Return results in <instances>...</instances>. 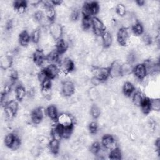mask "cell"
Returning <instances> with one entry per match:
<instances>
[{
  "mask_svg": "<svg viewBox=\"0 0 160 160\" xmlns=\"http://www.w3.org/2000/svg\"><path fill=\"white\" fill-rule=\"evenodd\" d=\"M100 6L97 2H87L84 5L82 9V13L84 17H89L93 15L97 14L99 12Z\"/></svg>",
  "mask_w": 160,
  "mask_h": 160,
  "instance_id": "1",
  "label": "cell"
},
{
  "mask_svg": "<svg viewBox=\"0 0 160 160\" xmlns=\"http://www.w3.org/2000/svg\"><path fill=\"white\" fill-rule=\"evenodd\" d=\"M49 31L51 36L54 39H60L63 34V28L60 23H53L49 26Z\"/></svg>",
  "mask_w": 160,
  "mask_h": 160,
  "instance_id": "2",
  "label": "cell"
},
{
  "mask_svg": "<svg viewBox=\"0 0 160 160\" xmlns=\"http://www.w3.org/2000/svg\"><path fill=\"white\" fill-rule=\"evenodd\" d=\"M94 77L99 79L100 81H105L110 76V70L105 67L96 68L93 71Z\"/></svg>",
  "mask_w": 160,
  "mask_h": 160,
  "instance_id": "3",
  "label": "cell"
},
{
  "mask_svg": "<svg viewBox=\"0 0 160 160\" xmlns=\"http://www.w3.org/2000/svg\"><path fill=\"white\" fill-rule=\"evenodd\" d=\"M92 26L96 35L100 36L104 32V25L102 21L98 18H93L92 19Z\"/></svg>",
  "mask_w": 160,
  "mask_h": 160,
  "instance_id": "4",
  "label": "cell"
},
{
  "mask_svg": "<svg viewBox=\"0 0 160 160\" xmlns=\"http://www.w3.org/2000/svg\"><path fill=\"white\" fill-rule=\"evenodd\" d=\"M102 144L108 150H113L117 147V143L114 140V138L110 134H106L102 138Z\"/></svg>",
  "mask_w": 160,
  "mask_h": 160,
  "instance_id": "5",
  "label": "cell"
},
{
  "mask_svg": "<svg viewBox=\"0 0 160 160\" xmlns=\"http://www.w3.org/2000/svg\"><path fill=\"white\" fill-rule=\"evenodd\" d=\"M110 70V76L113 78H117L122 75L121 65L119 61H113L111 64Z\"/></svg>",
  "mask_w": 160,
  "mask_h": 160,
  "instance_id": "6",
  "label": "cell"
},
{
  "mask_svg": "<svg viewBox=\"0 0 160 160\" xmlns=\"http://www.w3.org/2000/svg\"><path fill=\"white\" fill-rule=\"evenodd\" d=\"M45 110L42 108H38L35 109L31 113V121L35 124H39L43 119L45 116Z\"/></svg>",
  "mask_w": 160,
  "mask_h": 160,
  "instance_id": "7",
  "label": "cell"
},
{
  "mask_svg": "<svg viewBox=\"0 0 160 160\" xmlns=\"http://www.w3.org/2000/svg\"><path fill=\"white\" fill-rule=\"evenodd\" d=\"M57 120L58 124L62 126L63 127L72 126L73 120L71 116L69 114L63 113L58 116Z\"/></svg>",
  "mask_w": 160,
  "mask_h": 160,
  "instance_id": "8",
  "label": "cell"
},
{
  "mask_svg": "<svg viewBox=\"0 0 160 160\" xmlns=\"http://www.w3.org/2000/svg\"><path fill=\"white\" fill-rule=\"evenodd\" d=\"M62 93L65 97H71L74 93V85L71 81H65L63 83Z\"/></svg>",
  "mask_w": 160,
  "mask_h": 160,
  "instance_id": "9",
  "label": "cell"
},
{
  "mask_svg": "<svg viewBox=\"0 0 160 160\" xmlns=\"http://www.w3.org/2000/svg\"><path fill=\"white\" fill-rule=\"evenodd\" d=\"M134 77L140 80H141L146 76V70L144 64H138L133 69Z\"/></svg>",
  "mask_w": 160,
  "mask_h": 160,
  "instance_id": "10",
  "label": "cell"
},
{
  "mask_svg": "<svg viewBox=\"0 0 160 160\" xmlns=\"http://www.w3.org/2000/svg\"><path fill=\"white\" fill-rule=\"evenodd\" d=\"M118 41L121 45H125L129 40V32L126 28L120 29L118 33Z\"/></svg>",
  "mask_w": 160,
  "mask_h": 160,
  "instance_id": "11",
  "label": "cell"
},
{
  "mask_svg": "<svg viewBox=\"0 0 160 160\" xmlns=\"http://www.w3.org/2000/svg\"><path fill=\"white\" fill-rule=\"evenodd\" d=\"M44 70L49 79L55 78L58 75L60 72L58 67L55 65H53V64H51Z\"/></svg>",
  "mask_w": 160,
  "mask_h": 160,
  "instance_id": "12",
  "label": "cell"
},
{
  "mask_svg": "<svg viewBox=\"0 0 160 160\" xmlns=\"http://www.w3.org/2000/svg\"><path fill=\"white\" fill-rule=\"evenodd\" d=\"M61 67L62 71L64 73H67L73 70L74 65L73 61L71 59L68 58H66L61 63Z\"/></svg>",
  "mask_w": 160,
  "mask_h": 160,
  "instance_id": "13",
  "label": "cell"
},
{
  "mask_svg": "<svg viewBox=\"0 0 160 160\" xmlns=\"http://www.w3.org/2000/svg\"><path fill=\"white\" fill-rule=\"evenodd\" d=\"M68 43L65 39H59L56 44V50L59 54H63L67 50Z\"/></svg>",
  "mask_w": 160,
  "mask_h": 160,
  "instance_id": "14",
  "label": "cell"
},
{
  "mask_svg": "<svg viewBox=\"0 0 160 160\" xmlns=\"http://www.w3.org/2000/svg\"><path fill=\"white\" fill-rule=\"evenodd\" d=\"M12 64V57H10L8 55L2 56L0 59V65H1L2 68L3 70L8 69Z\"/></svg>",
  "mask_w": 160,
  "mask_h": 160,
  "instance_id": "15",
  "label": "cell"
},
{
  "mask_svg": "<svg viewBox=\"0 0 160 160\" xmlns=\"http://www.w3.org/2000/svg\"><path fill=\"white\" fill-rule=\"evenodd\" d=\"M30 39H31V36H29V35L28 34L27 31H25L21 32V33H20L19 40V43L21 44V45H22L23 46L28 45L30 41Z\"/></svg>",
  "mask_w": 160,
  "mask_h": 160,
  "instance_id": "16",
  "label": "cell"
},
{
  "mask_svg": "<svg viewBox=\"0 0 160 160\" xmlns=\"http://www.w3.org/2000/svg\"><path fill=\"white\" fill-rule=\"evenodd\" d=\"M102 41H103V45L106 47L108 48L110 47L113 42V38L110 33L109 32H104L102 35Z\"/></svg>",
  "mask_w": 160,
  "mask_h": 160,
  "instance_id": "17",
  "label": "cell"
},
{
  "mask_svg": "<svg viewBox=\"0 0 160 160\" xmlns=\"http://www.w3.org/2000/svg\"><path fill=\"white\" fill-rule=\"evenodd\" d=\"M46 114L48 117L53 120H55L58 118V110L55 106L50 105L46 110Z\"/></svg>",
  "mask_w": 160,
  "mask_h": 160,
  "instance_id": "18",
  "label": "cell"
},
{
  "mask_svg": "<svg viewBox=\"0 0 160 160\" xmlns=\"http://www.w3.org/2000/svg\"><path fill=\"white\" fill-rule=\"evenodd\" d=\"M33 60L37 65L41 66L42 63L45 60L43 52L40 50H36L33 53Z\"/></svg>",
  "mask_w": 160,
  "mask_h": 160,
  "instance_id": "19",
  "label": "cell"
},
{
  "mask_svg": "<svg viewBox=\"0 0 160 160\" xmlns=\"http://www.w3.org/2000/svg\"><path fill=\"white\" fill-rule=\"evenodd\" d=\"M60 147V144L59 141L53 139L49 141L48 144L49 150L53 154H56L58 153Z\"/></svg>",
  "mask_w": 160,
  "mask_h": 160,
  "instance_id": "20",
  "label": "cell"
},
{
  "mask_svg": "<svg viewBox=\"0 0 160 160\" xmlns=\"http://www.w3.org/2000/svg\"><path fill=\"white\" fill-rule=\"evenodd\" d=\"M146 97L143 96V94L141 92H136L133 94V102L135 106H141L143 100Z\"/></svg>",
  "mask_w": 160,
  "mask_h": 160,
  "instance_id": "21",
  "label": "cell"
},
{
  "mask_svg": "<svg viewBox=\"0 0 160 160\" xmlns=\"http://www.w3.org/2000/svg\"><path fill=\"white\" fill-rule=\"evenodd\" d=\"M134 90V87L133 83L127 81L123 87V91L126 96H130Z\"/></svg>",
  "mask_w": 160,
  "mask_h": 160,
  "instance_id": "22",
  "label": "cell"
},
{
  "mask_svg": "<svg viewBox=\"0 0 160 160\" xmlns=\"http://www.w3.org/2000/svg\"><path fill=\"white\" fill-rule=\"evenodd\" d=\"M141 110H142L143 113H150L151 110L150 100L148 98H145L141 103Z\"/></svg>",
  "mask_w": 160,
  "mask_h": 160,
  "instance_id": "23",
  "label": "cell"
},
{
  "mask_svg": "<svg viewBox=\"0 0 160 160\" xmlns=\"http://www.w3.org/2000/svg\"><path fill=\"white\" fill-rule=\"evenodd\" d=\"M143 30H144V28H143V25L138 22H137L136 24L133 25V29H132L133 33L137 36L142 35L143 33Z\"/></svg>",
  "mask_w": 160,
  "mask_h": 160,
  "instance_id": "24",
  "label": "cell"
},
{
  "mask_svg": "<svg viewBox=\"0 0 160 160\" xmlns=\"http://www.w3.org/2000/svg\"><path fill=\"white\" fill-rule=\"evenodd\" d=\"M41 35L40 29L39 28L35 29L31 34V38L32 41L35 43H38L41 39Z\"/></svg>",
  "mask_w": 160,
  "mask_h": 160,
  "instance_id": "25",
  "label": "cell"
},
{
  "mask_svg": "<svg viewBox=\"0 0 160 160\" xmlns=\"http://www.w3.org/2000/svg\"><path fill=\"white\" fill-rule=\"evenodd\" d=\"M16 93L17 99H18L19 100H23V99H25L26 95V91L23 87H18L16 90Z\"/></svg>",
  "mask_w": 160,
  "mask_h": 160,
  "instance_id": "26",
  "label": "cell"
},
{
  "mask_svg": "<svg viewBox=\"0 0 160 160\" xmlns=\"http://www.w3.org/2000/svg\"><path fill=\"white\" fill-rule=\"evenodd\" d=\"M72 126L68 127H63L62 131H61V135L62 138H65V139H68L71 136L72 133Z\"/></svg>",
  "mask_w": 160,
  "mask_h": 160,
  "instance_id": "27",
  "label": "cell"
},
{
  "mask_svg": "<svg viewBox=\"0 0 160 160\" xmlns=\"http://www.w3.org/2000/svg\"><path fill=\"white\" fill-rule=\"evenodd\" d=\"M110 158L111 159H120L121 158V153L118 148L110 151Z\"/></svg>",
  "mask_w": 160,
  "mask_h": 160,
  "instance_id": "28",
  "label": "cell"
},
{
  "mask_svg": "<svg viewBox=\"0 0 160 160\" xmlns=\"http://www.w3.org/2000/svg\"><path fill=\"white\" fill-rule=\"evenodd\" d=\"M59 53L56 51H51L49 54L47 55V58L46 59L49 61V63H52V62H56L58 60L59 58V55H58Z\"/></svg>",
  "mask_w": 160,
  "mask_h": 160,
  "instance_id": "29",
  "label": "cell"
},
{
  "mask_svg": "<svg viewBox=\"0 0 160 160\" xmlns=\"http://www.w3.org/2000/svg\"><path fill=\"white\" fill-rule=\"evenodd\" d=\"M116 12L120 16H125L126 13V9L125 6L123 4H118L116 8Z\"/></svg>",
  "mask_w": 160,
  "mask_h": 160,
  "instance_id": "30",
  "label": "cell"
},
{
  "mask_svg": "<svg viewBox=\"0 0 160 160\" xmlns=\"http://www.w3.org/2000/svg\"><path fill=\"white\" fill-rule=\"evenodd\" d=\"M15 137L16 136L12 133H9L6 135L5 138V144L6 145V146L10 147V146L12 145V143L13 142Z\"/></svg>",
  "mask_w": 160,
  "mask_h": 160,
  "instance_id": "31",
  "label": "cell"
},
{
  "mask_svg": "<svg viewBox=\"0 0 160 160\" xmlns=\"http://www.w3.org/2000/svg\"><path fill=\"white\" fill-rule=\"evenodd\" d=\"M90 111H91V116L93 117L94 118H98L101 114L100 109L97 105L93 106L91 108Z\"/></svg>",
  "mask_w": 160,
  "mask_h": 160,
  "instance_id": "32",
  "label": "cell"
},
{
  "mask_svg": "<svg viewBox=\"0 0 160 160\" xmlns=\"http://www.w3.org/2000/svg\"><path fill=\"white\" fill-rule=\"evenodd\" d=\"M6 107L9 108L10 110H12L14 113H16L18 110V103L15 100L11 101L8 103Z\"/></svg>",
  "mask_w": 160,
  "mask_h": 160,
  "instance_id": "33",
  "label": "cell"
},
{
  "mask_svg": "<svg viewBox=\"0 0 160 160\" xmlns=\"http://www.w3.org/2000/svg\"><path fill=\"white\" fill-rule=\"evenodd\" d=\"M82 25L84 29H89L92 26V19L88 17H84L83 19Z\"/></svg>",
  "mask_w": 160,
  "mask_h": 160,
  "instance_id": "34",
  "label": "cell"
},
{
  "mask_svg": "<svg viewBox=\"0 0 160 160\" xmlns=\"http://www.w3.org/2000/svg\"><path fill=\"white\" fill-rule=\"evenodd\" d=\"M151 110L159 111L160 110V101L159 99H153L150 100Z\"/></svg>",
  "mask_w": 160,
  "mask_h": 160,
  "instance_id": "35",
  "label": "cell"
},
{
  "mask_svg": "<svg viewBox=\"0 0 160 160\" xmlns=\"http://www.w3.org/2000/svg\"><path fill=\"white\" fill-rule=\"evenodd\" d=\"M131 70V65L129 63L124 64V65H121L122 74H130Z\"/></svg>",
  "mask_w": 160,
  "mask_h": 160,
  "instance_id": "36",
  "label": "cell"
},
{
  "mask_svg": "<svg viewBox=\"0 0 160 160\" xmlns=\"http://www.w3.org/2000/svg\"><path fill=\"white\" fill-rule=\"evenodd\" d=\"M20 145H21V141H20V139L18 138V137H15V140L13 141V142L12 143V145L10 146V148L12 149V150H17L20 147Z\"/></svg>",
  "mask_w": 160,
  "mask_h": 160,
  "instance_id": "37",
  "label": "cell"
},
{
  "mask_svg": "<svg viewBox=\"0 0 160 160\" xmlns=\"http://www.w3.org/2000/svg\"><path fill=\"white\" fill-rule=\"evenodd\" d=\"M100 148H101V146H100V144L97 142H95L91 145L90 151L93 154H97L98 153V151H99Z\"/></svg>",
  "mask_w": 160,
  "mask_h": 160,
  "instance_id": "38",
  "label": "cell"
},
{
  "mask_svg": "<svg viewBox=\"0 0 160 160\" xmlns=\"http://www.w3.org/2000/svg\"><path fill=\"white\" fill-rule=\"evenodd\" d=\"M142 39H143V41L144 42V43L147 45H150L152 42V37H151V35L149 34V33L145 34L143 36Z\"/></svg>",
  "mask_w": 160,
  "mask_h": 160,
  "instance_id": "39",
  "label": "cell"
},
{
  "mask_svg": "<svg viewBox=\"0 0 160 160\" xmlns=\"http://www.w3.org/2000/svg\"><path fill=\"white\" fill-rule=\"evenodd\" d=\"M31 153L33 156H38L41 153V150L40 146H34L32 148Z\"/></svg>",
  "mask_w": 160,
  "mask_h": 160,
  "instance_id": "40",
  "label": "cell"
},
{
  "mask_svg": "<svg viewBox=\"0 0 160 160\" xmlns=\"http://www.w3.org/2000/svg\"><path fill=\"white\" fill-rule=\"evenodd\" d=\"M79 16V11L77 8H75L72 11L70 14V19L72 21H77L78 19Z\"/></svg>",
  "mask_w": 160,
  "mask_h": 160,
  "instance_id": "41",
  "label": "cell"
},
{
  "mask_svg": "<svg viewBox=\"0 0 160 160\" xmlns=\"http://www.w3.org/2000/svg\"><path fill=\"white\" fill-rule=\"evenodd\" d=\"M38 80L42 83L44 81H45L46 79L49 78L47 76L46 73H45V70L43 71H41L38 74Z\"/></svg>",
  "mask_w": 160,
  "mask_h": 160,
  "instance_id": "42",
  "label": "cell"
},
{
  "mask_svg": "<svg viewBox=\"0 0 160 160\" xmlns=\"http://www.w3.org/2000/svg\"><path fill=\"white\" fill-rule=\"evenodd\" d=\"M89 130H90V133L92 134L97 133V130H98L97 123H95V122H91L89 126Z\"/></svg>",
  "mask_w": 160,
  "mask_h": 160,
  "instance_id": "43",
  "label": "cell"
},
{
  "mask_svg": "<svg viewBox=\"0 0 160 160\" xmlns=\"http://www.w3.org/2000/svg\"><path fill=\"white\" fill-rule=\"evenodd\" d=\"M52 83L49 78L46 79L45 81L42 83V88L43 89H51Z\"/></svg>",
  "mask_w": 160,
  "mask_h": 160,
  "instance_id": "44",
  "label": "cell"
},
{
  "mask_svg": "<svg viewBox=\"0 0 160 160\" xmlns=\"http://www.w3.org/2000/svg\"><path fill=\"white\" fill-rule=\"evenodd\" d=\"M101 82H102L101 81H100L99 79L95 78V77H93L91 80V84L94 85V86H98V85H100Z\"/></svg>",
  "mask_w": 160,
  "mask_h": 160,
  "instance_id": "45",
  "label": "cell"
},
{
  "mask_svg": "<svg viewBox=\"0 0 160 160\" xmlns=\"http://www.w3.org/2000/svg\"><path fill=\"white\" fill-rule=\"evenodd\" d=\"M155 146L157 148V150H159V138L156 140V141H155Z\"/></svg>",
  "mask_w": 160,
  "mask_h": 160,
  "instance_id": "46",
  "label": "cell"
},
{
  "mask_svg": "<svg viewBox=\"0 0 160 160\" xmlns=\"http://www.w3.org/2000/svg\"><path fill=\"white\" fill-rule=\"evenodd\" d=\"M53 5H60L62 3V2L60 1H54V2H51Z\"/></svg>",
  "mask_w": 160,
  "mask_h": 160,
  "instance_id": "47",
  "label": "cell"
},
{
  "mask_svg": "<svg viewBox=\"0 0 160 160\" xmlns=\"http://www.w3.org/2000/svg\"><path fill=\"white\" fill-rule=\"evenodd\" d=\"M136 3L138 5H140V6H143L145 4V2L144 1H138L136 2Z\"/></svg>",
  "mask_w": 160,
  "mask_h": 160,
  "instance_id": "48",
  "label": "cell"
}]
</instances>
